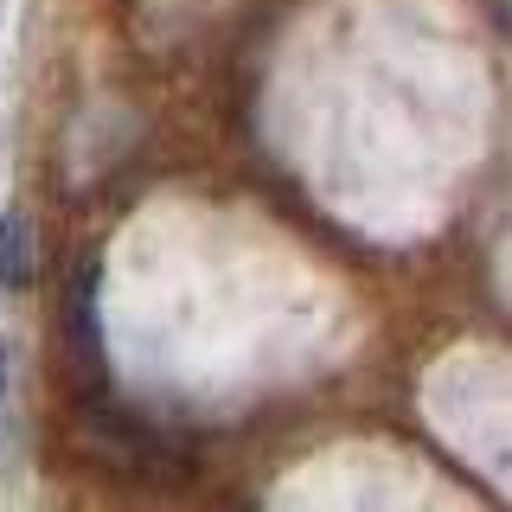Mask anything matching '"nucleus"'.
I'll use <instances>...</instances> for the list:
<instances>
[{"label": "nucleus", "mask_w": 512, "mask_h": 512, "mask_svg": "<svg viewBox=\"0 0 512 512\" xmlns=\"http://www.w3.org/2000/svg\"><path fill=\"white\" fill-rule=\"evenodd\" d=\"M90 288H96L90 269H77L71 288H64V340H71V365L96 378V365H103V346H96V301H90Z\"/></svg>", "instance_id": "1"}, {"label": "nucleus", "mask_w": 512, "mask_h": 512, "mask_svg": "<svg viewBox=\"0 0 512 512\" xmlns=\"http://www.w3.org/2000/svg\"><path fill=\"white\" fill-rule=\"evenodd\" d=\"M32 282V237L20 212H0V288H26Z\"/></svg>", "instance_id": "2"}, {"label": "nucleus", "mask_w": 512, "mask_h": 512, "mask_svg": "<svg viewBox=\"0 0 512 512\" xmlns=\"http://www.w3.org/2000/svg\"><path fill=\"white\" fill-rule=\"evenodd\" d=\"M7 391H13V372H7V340H0V429L13 423V397Z\"/></svg>", "instance_id": "3"}]
</instances>
